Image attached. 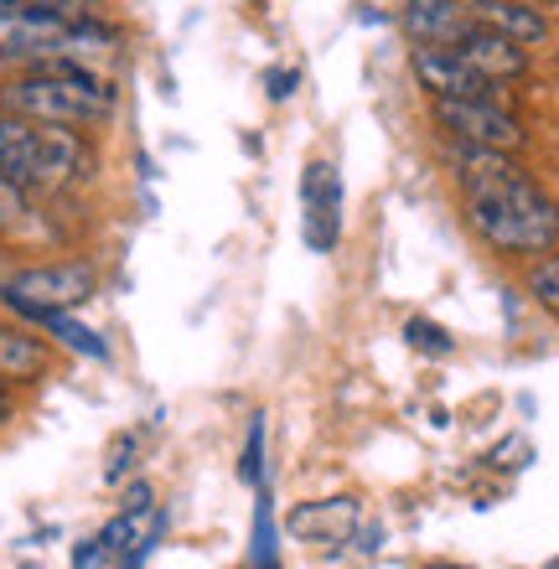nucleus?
<instances>
[{
	"label": "nucleus",
	"instance_id": "f257e3e1",
	"mask_svg": "<svg viewBox=\"0 0 559 569\" xmlns=\"http://www.w3.org/2000/svg\"><path fill=\"white\" fill-rule=\"evenodd\" d=\"M456 181H461V202H467L471 233L513 259L549 254L559 243V208L555 197L508 156V150L482 146H456Z\"/></svg>",
	"mask_w": 559,
	"mask_h": 569
},
{
	"label": "nucleus",
	"instance_id": "f03ea898",
	"mask_svg": "<svg viewBox=\"0 0 559 569\" xmlns=\"http://www.w3.org/2000/svg\"><path fill=\"white\" fill-rule=\"evenodd\" d=\"M0 109L31 124H68L89 130L114 114V89L83 62H47V68H21L0 83Z\"/></svg>",
	"mask_w": 559,
	"mask_h": 569
},
{
	"label": "nucleus",
	"instance_id": "7ed1b4c3",
	"mask_svg": "<svg viewBox=\"0 0 559 569\" xmlns=\"http://www.w3.org/2000/svg\"><path fill=\"white\" fill-rule=\"evenodd\" d=\"M114 47V31L93 16L62 21L37 11H0V62L6 68H47V62H89Z\"/></svg>",
	"mask_w": 559,
	"mask_h": 569
},
{
	"label": "nucleus",
	"instance_id": "20e7f679",
	"mask_svg": "<svg viewBox=\"0 0 559 569\" xmlns=\"http://www.w3.org/2000/svg\"><path fill=\"white\" fill-rule=\"evenodd\" d=\"M89 161V146L68 124H31L0 109V171L21 187H62Z\"/></svg>",
	"mask_w": 559,
	"mask_h": 569
},
{
	"label": "nucleus",
	"instance_id": "39448f33",
	"mask_svg": "<svg viewBox=\"0 0 559 569\" xmlns=\"http://www.w3.org/2000/svg\"><path fill=\"white\" fill-rule=\"evenodd\" d=\"M93 290H99V270H93L89 259H58V264L16 270L11 280L0 284V300L21 321H37L47 311H78V306H89Z\"/></svg>",
	"mask_w": 559,
	"mask_h": 569
},
{
	"label": "nucleus",
	"instance_id": "423d86ee",
	"mask_svg": "<svg viewBox=\"0 0 559 569\" xmlns=\"http://www.w3.org/2000/svg\"><path fill=\"white\" fill-rule=\"evenodd\" d=\"M436 124L456 146H482V150H523L529 130L502 99H436Z\"/></svg>",
	"mask_w": 559,
	"mask_h": 569
},
{
	"label": "nucleus",
	"instance_id": "0eeeda50",
	"mask_svg": "<svg viewBox=\"0 0 559 569\" xmlns=\"http://www.w3.org/2000/svg\"><path fill=\"white\" fill-rule=\"evenodd\" d=\"M409 68L430 99H502L498 83L477 78L451 47H409Z\"/></svg>",
	"mask_w": 559,
	"mask_h": 569
},
{
	"label": "nucleus",
	"instance_id": "6e6552de",
	"mask_svg": "<svg viewBox=\"0 0 559 569\" xmlns=\"http://www.w3.org/2000/svg\"><path fill=\"white\" fill-rule=\"evenodd\" d=\"M306 197V243L317 254H332L337 239H342V177H337L332 161H311L301 181Z\"/></svg>",
	"mask_w": 559,
	"mask_h": 569
},
{
	"label": "nucleus",
	"instance_id": "1a4fd4ad",
	"mask_svg": "<svg viewBox=\"0 0 559 569\" xmlns=\"http://www.w3.org/2000/svg\"><path fill=\"white\" fill-rule=\"evenodd\" d=\"M456 58L467 62L477 78H487V83H513V78L529 73V47H518L513 37H502V31H492L487 21H471V31L461 37V42L451 47Z\"/></svg>",
	"mask_w": 559,
	"mask_h": 569
},
{
	"label": "nucleus",
	"instance_id": "9d476101",
	"mask_svg": "<svg viewBox=\"0 0 559 569\" xmlns=\"http://www.w3.org/2000/svg\"><path fill=\"white\" fill-rule=\"evenodd\" d=\"M399 21H405V37L415 47H456L471 31L477 11L461 0H405Z\"/></svg>",
	"mask_w": 559,
	"mask_h": 569
},
{
	"label": "nucleus",
	"instance_id": "9b49d317",
	"mask_svg": "<svg viewBox=\"0 0 559 569\" xmlns=\"http://www.w3.org/2000/svg\"><path fill=\"white\" fill-rule=\"evenodd\" d=\"M52 368V347L42 337H31L27 327H11L0 321V378L6 383H31Z\"/></svg>",
	"mask_w": 559,
	"mask_h": 569
},
{
	"label": "nucleus",
	"instance_id": "f8f14e48",
	"mask_svg": "<svg viewBox=\"0 0 559 569\" xmlns=\"http://www.w3.org/2000/svg\"><path fill=\"white\" fill-rule=\"evenodd\" d=\"M363 508L352 497H332V502H306V508L290 512V533L296 539H348L358 528Z\"/></svg>",
	"mask_w": 559,
	"mask_h": 569
},
{
	"label": "nucleus",
	"instance_id": "ddd939ff",
	"mask_svg": "<svg viewBox=\"0 0 559 569\" xmlns=\"http://www.w3.org/2000/svg\"><path fill=\"white\" fill-rule=\"evenodd\" d=\"M477 21H487V27L502 31V37H513L518 47H539L549 37L545 16L533 11V6H523V0H482V6H477Z\"/></svg>",
	"mask_w": 559,
	"mask_h": 569
},
{
	"label": "nucleus",
	"instance_id": "4468645a",
	"mask_svg": "<svg viewBox=\"0 0 559 569\" xmlns=\"http://www.w3.org/2000/svg\"><path fill=\"white\" fill-rule=\"evenodd\" d=\"M31 327H42L47 337H58L68 352H78V358H93V362H109V342L99 337L93 327H83L73 311H47V316H37Z\"/></svg>",
	"mask_w": 559,
	"mask_h": 569
},
{
	"label": "nucleus",
	"instance_id": "2eb2a0df",
	"mask_svg": "<svg viewBox=\"0 0 559 569\" xmlns=\"http://www.w3.org/2000/svg\"><path fill=\"white\" fill-rule=\"evenodd\" d=\"M31 228H37V208H31L27 187L0 171V239H21Z\"/></svg>",
	"mask_w": 559,
	"mask_h": 569
},
{
	"label": "nucleus",
	"instance_id": "dca6fc26",
	"mask_svg": "<svg viewBox=\"0 0 559 569\" xmlns=\"http://www.w3.org/2000/svg\"><path fill=\"white\" fill-rule=\"evenodd\" d=\"M254 569H280V528H274L270 487L259 481V508H254Z\"/></svg>",
	"mask_w": 559,
	"mask_h": 569
},
{
	"label": "nucleus",
	"instance_id": "f3484780",
	"mask_svg": "<svg viewBox=\"0 0 559 569\" xmlns=\"http://www.w3.org/2000/svg\"><path fill=\"white\" fill-rule=\"evenodd\" d=\"M405 342L415 347V352H425V358H446L451 352V331L436 327V321H425V316H409L405 321Z\"/></svg>",
	"mask_w": 559,
	"mask_h": 569
},
{
	"label": "nucleus",
	"instance_id": "a211bd4d",
	"mask_svg": "<svg viewBox=\"0 0 559 569\" xmlns=\"http://www.w3.org/2000/svg\"><path fill=\"white\" fill-rule=\"evenodd\" d=\"M136 456H140V435H136V430L114 435V446H109V461H104V481H109V487H120V481L136 471Z\"/></svg>",
	"mask_w": 559,
	"mask_h": 569
},
{
	"label": "nucleus",
	"instance_id": "6ab92c4d",
	"mask_svg": "<svg viewBox=\"0 0 559 569\" xmlns=\"http://www.w3.org/2000/svg\"><path fill=\"white\" fill-rule=\"evenodd\" d=\"M0 11H37V16H62V21H83L93 11V0H0Z\"/></svg>",
	"mask_w": 559,
	"mask_h": 569
},
{
	"label": "nucleus",
	"instance_id": "aec40b11",
	"mask_svg": "<svg viewBox=\"0 0 559 569\" xmlns=\"http://www.w3.org/2000/svg\"><path fill=\"white\" fill-rule=\"evenodd\" d=\"M529 296L545 306V311H559V254L539 259L529 270Z\"/></svg>",
	"mask_w": 559,
	"mask_h": 569
},
{
	"label": "nucleus",
	"instance_id": "412c9836",
	"mask_svg": "<svg viewBox=\"0 0 559 569\" xmlns=\"http://www.w3.org/2000/svg\"><path fill=\"white\" fill-rule=\"evenodd\" d=\"M239 477L249 481V487H259V481H264V415H254V420H249V440H243Z\"/></svg>",
	"mask_w": 559,
	"mask_h": 569
},
{
	"label": "nucleus",
	"instance_id": "4be33fe9",
	"mask_svg": "<svg viewBox=\"0 0 559 569\" xmlns=\"http://www.w3.org/2000/svg\"><path fill=\"white\" fill-rule=\"evenodd\" d=\"M264 83H270V99H290L296 83H301V73H296V68H280V73H270Z\"/></svg>",
	"mask_w": 559,
	"mask_h": 569
},
{
	"label": "nucleus",
	"instance_id": "5701e85b",
	"mask_svg": "<svg viewBox=\"0 0 559 569\" xmlns=\"http://www.w3.org/2000/svg\"><path fill=\"white\" fill-rule=\"evenodd\" d=\"M156 492H151V481H136L130 492H124V508H151Z\"/></svg>",
	"mask_w": 559,
	"mask_h": 569
},
{
	"label": "nucleus",
	"instance_id": "b1692460",
	"mask_svg": "<svg viewBox=\"0 0 559 569\" xmlns=\"http://www.w3.org/2000/svg\"><path fill=\"white\" fill-rule=\"evenodd\" d=\"M11 420V383H6V378H0V425Z\"/></svg>",
	"mask_w": 559,
	"mask_h": 569
},
{
	"label": "nucleus",
	"instance_id": "393cba45",
	"mask_svg": "<svg viewBox=\"0 0 559 569\" xmlns=\"http://www.w3.org/2000/svg\"><path fill=\"white\" fill-rule=\"evenodd\" d=\"M425 569H461V565H425Z\"/></svg>",
	"mask_w": 559,
	"mask_h": 569
},
{
	"label": "nucleus",
	"instance_id": "a878e982",
	"mask_svg": "<svg viewBox=\"0 0 559 569\" xmlns=\"http://www.w3.org/2000/svg\"><path fill=\"white\" fill-rule=\"evenodd\" d=\"M461 6H471V11H477V6H482V0H461Z\"/></svg>",
	"mask_w": 559,
	"mask_h": 569
}]
</instances>
